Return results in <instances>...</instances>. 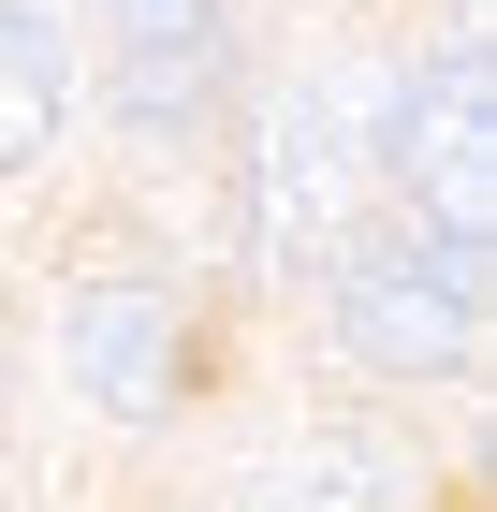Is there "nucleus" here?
Returning <instances> with one entry per match:
<instances>
[{"label": "nucleus", "instance_id": "obj_1", "mask_svg": "<svg viewBox=\"0 0 497 512\" xmlns=\"http://www.w3.org/2000/svg\"><path fill=\"white\" fill-rule=\"evenodd\" d=\"M337 337L366 366H468L483 337V235H439V220H381V235L337 249Z\"/></svg>", "mask_w": 497, "mask_h": 512}, {"label": "nucleus", "instance_id": "obj_2", "mask_svg": "<svg viewBox=\"0 0 497 512\" xmlns=\"http://www.w3.org/2000/svg\"><path fill=\"white\" fill-rule=\"evenodd\" d=\"M395 191L439 205V235H483V191H497V118H483V44L439 59V103H395Z\"/></svg>", "mask_w": 497, "mask_h": 512}, {"label": "nucleus", "instance_id": "obj_3", "mask_svg": "<svg viewBox=\"0 0 497 512\" xmlns=\"http://www.w3.org/2000/svg\"><path fill=\"white\" fill-rule=\"evenodd\" d=\"M59 352H74L88 410H117V425H161L176 410V308H161L147 278H88L74 322H59Z\"/></svg>", "mask_w": 497, "mask_h": 512}, {"label": "nucleus", "instance_id": "obj_4", "mask_svg": "<svg viewBox=\"0 0 497 512\" xmlns=\"http://www.w3.org/2000/svg\"><path fill=\"white\" fill-rule=\"evenodd\" d=\"M117 30V103L147 132H191L220 103V0H103Z\"/></svg>", "mask_w": 497, "mask_h": 512}, {"label": "nucleus", "instance_id": "obj_5", "mask_svg": "<svg viewBox=\"0 0 497 512\" xmlns=\"http://www.w3.org/2000/svg\"><path fill=\"white\" fill-rule=\"evenodd\" d=\"M59 103H74V59H59V30H44L30 0H0V176L59 147Z\"/></svg>", "mask_w": 497, "mask_h": 512}]
</instances>
